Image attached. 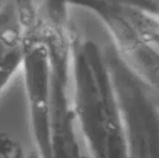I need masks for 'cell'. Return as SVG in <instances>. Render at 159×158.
Returning <instances> with one entry per match:
<instances>
[{"label":"cell","mask_w":159,"mask_h":158,"mask_svg":"<svg viewBox=\"0 0 159 158\" xmlns=\"http://www.w3.org/2000/svg\"><path fill=\"white\" fill-rule=\"evenodd\" d=\"M86 9L106 29L111 47L159 97V17L118 0H62Z\"/></svg>","instance_id":"1"},{"label":"cell","mask_w":159,"mask_h":158,"mask_svg":"<svg viewBox=\"0 0 159 158\" xmlns=\"http://www.w3.org/2000/svg\"><path fill=\"white\" fill-rule=\"evenodd\" d=\"M155 1V4H156V8H157V15L159 17V0H154Z\"/></svg>","instance_id":"2"},{"label":"cell","mask_w":159,"mask_h":158,"mask_svg":"<svg viewBox=\"0 0 159 158\" xmlns=\"http://www.w3.org/2000/svg\"><path fill=\"white\" fill-rule=\"evenodd\" d=\"M154 2H155V1H154Z\"/></svg>","instance_id":"3"}]
</instances>
